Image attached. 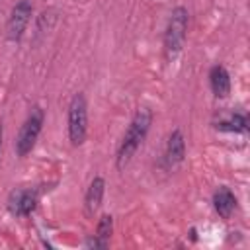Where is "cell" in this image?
Returning a JSON list of instances; mask_svg holds the SVG:
<instances>
[{
    "instance_id": "obj_11",
    "label": "cell",
    "mask_w": 250,
    "mask_h": 250,
    "mask_svg": "<svg viewBox=\"0 0 250 250\" xmlns=\"http://www.w3.org/2000/svg\"><path fill=\"white\" fill-rule=\"evenodd\" d=\"M213 125H215V129L229 131V133H246L248 131V119L244 113H238V111H230V113L219 117V121H215Z\"/></svg>"
},
{
    "instance_id": "obj_7",
    "label": "cell",
    "mask_w": 250,
    "mask_h": 250,
    "mask_svg": "<svg viewBox=\"0 0 250 250\" xmlns=\"http://www.w3.org/2000/svg\"><path fill=\"white\" fill-rule=\"evenodd\" d=\"M186 156V139L184 133L180 129H174L166 141V148H164V156H162V164L164 168L172 170L176 168Z\"/></svg>"
},
{
    "instance_id": "obj_2",
    "label": "cell",
    "mask_w": 250,
    "mask_h": 250,
    "mask_svg": "<svg viewBox=\"0 0 250 250\" xmlns=\"http://www.w3.org/2000/svg\"><path fill=\"white\" fill-rule=\"evenodd\" d=\"M186 35H188V10L184 6H176L170 12L166 29H164V55L166 59H174L184 43H186Z\"/></svg>"
},
{
    "instance_id": "obj_14",
    "label": "cell",
    "mask_w": 250,
    "mask_h": 250,
    "mask_svg": "<svg viewBox=\"0 0 250 250\" xmlns=\"http://www.w3.org/2000/svg\"><path fill=\"white\" fill-rule=\"evenodd\" d=\"M2 135H4V129H2V121H0V148H2Z\"/></svg>"
},
{
    "instance_id": "obj_12",
    "label": "cell",
    "mask_w": 250,
    "mask_h": 250,
    "mask_svg": "<svg viewBox=\"0 0 250 250\" xmlns=\"http://www.w3.org/2000/svg\"><path fill=\"white\" fill-rule=\"evenodd\" d=\"M111 230H113V217L111 215H102L100 221H98V227H96V234L100 240L107 242L109 244V236H111Z\"/></svg>"
},
{
    "instance_id": "obj_3",
    "label": "cell",
    "mask_w": 250,
    "mask_h": 250,
    "mask_svg": "<svg viewBox=\"0 0 250 250\" xmlns=\"http://www.w3.org/2000/svg\"><path fill=\"white\" fill-rule=\"evenodd\" d=\"M68 139L72 146H80L88 135V102L82 92L74 94L68 104Z\"/></svg>"
},
{
    "instance_id": "obj_6",
    "label": "cell",
    "mask_w": 250,
    "mask_h": 250,
    "mask_svg": "<svg viewBox=\"0 0 250 250\" xmlns=\"http://www.w3.org/2000/svg\"><path fill=\"white\" fill-rule=\"evenodd\" d=\"M31 14H33V4L29 0H20L12 8V12L8 16V23H6V37L10 41L16 43L23 37V31L31 20Z\"/></svg>"
},
{
    "instance_id": "obj_4",
    "label": "cell",
    "mask_w": 250,
    "mask_h": 250,
    "mask_svg": "<svg viewBox=\"0 0 250 250\" xmlns=\"http://www.w3.org/2000/svg\"><path fill=\"white\" fill-rule=\"evenodd\" d=\"M43 121H45L43 109L41 107H33L29 111V115L25 117L23 125L20 127V133L16 137V143H14V148L18 152V156L23 158L33 150V146H35V143L39 139V133L43 129Z\"/></svg>"
},
{
    "instance_id": "obj_10",
    "label": "cell",
    "mask_w": 250,
    "mask_h": 250,
    "mask_svg": "<svg viewBox=\"0 0 250 250\" xmlns=\"http://www.w3.org/2000/svg\"><path fill=\"white\" fill-rule=\"evenodd\" d=\"M213 207H215V211H217L219 217L229 219L232 215V211L236 209V195L227 186H221L213 193Z\"/></svg>"
},
{
    "instance_id": "obj_1",
    "label": "cell",
    "mask_w": 250,
    "mask_h": 250,
    "mask_svg": "<svg viewBox=\"0 0 250 250\" xmlns=\"http://www.w3.org/2000/svg\"><path fill=\"white\" fill-rule=\"evenodd\" d=\"M150 123H152V111L148 107H139L131 119V123L127 125L123 137H121V143L117 146V154H115V166L121 170L125 168L131 158L135 156L137 148L143 145V141L146 139V133L150 129Z\"/></svg>"
},
{
    "instance_id": "obj_8",
    "label": "cell",
    "mask_w": 250,
    "mask_h": 250,
    "mask_svg": "<svg viewBox=\"0 0 250 250\" xmlns=\"http://www.w3.org/2000/svg\"><path fill=\"white\" fill-rule=\"evenodd\" d=\"M209 84L217 98H227L230 94V74L223 64H215L209 70Z\"/></svg>"
},
{
    "instance_id": "obj_5",
    "label": "cell",
    "mask_w": 250,
    "mask_h": 250,
    "mask_svg": "<svg viewBox=\"0 0 250 250\" xmlns=\"http://www.w3.org/2000/svg\"><path fill=\"white\" fill-rule=\"evenodd\" d=\"M39 203V189L35 188H16L8 195V211L16 217H27L35 211Z\"/></svg>"
},
{
    "instance_id": "obj_9",
    "label": "cell",
    "mask_w": 250,
    "mask_h": 250,
    "mask_svg": "<svg viewBox=\"0 0 250 250\" xmlns=\"http://www.w3.org/2000/svg\"><path fill=\"white\" fill-rule=\"evenodd\" d=\"M104 193H105V180L102 176H96L88 189H86V195H84V207H86V213L88 215H94L100 205H102V199H104Z\"/></svg>"
},
{
    "instance_id": "obj_13",
    "label": "cell",
    "mask_w": 250,
    "mask_h": 250,
    "mask_svg": "<svg viewBox=\"0 0 250 250\" xmlns=\"http://www.w3.org/2000/svg\"><path fill=\"white\" fill-rule=\"evenodd\" d=\"M84 246L86 248H107V242H104V240H100L98 236H88L86 240H84Z\"/></svg>"
}]
</instances>
